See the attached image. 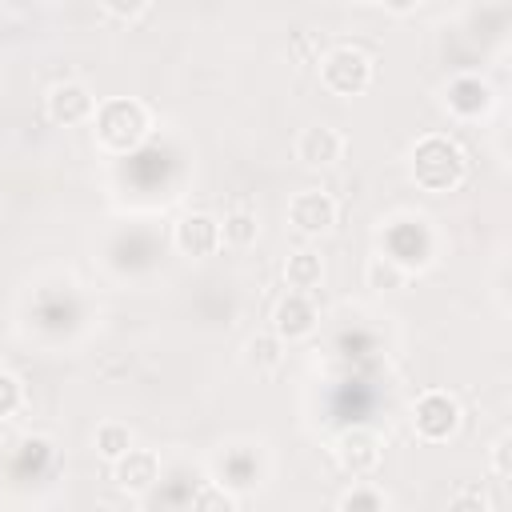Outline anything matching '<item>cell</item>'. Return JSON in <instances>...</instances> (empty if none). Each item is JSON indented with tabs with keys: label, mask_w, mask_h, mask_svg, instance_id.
<instances>
[{
	"label": "cell",
	"mask_w": 512,
	"mask_h": 512,
	"mask_svg": "<svg viewBox=\"0 0 512 512\" xmlns=\"http://www.w3.org/2000/svg\"><path fill=\"white\" fill-rule=\"evenodd\" d=\"M92 124H96V140L108 152H132L148 136V108L132 96H116V100L96 104Z\"/></svg>",
	"instance_id": "2"
},
{
	"label": "cell",
	"mask_w": 512,
	"mask_h": 512,
	"mask_svg": "<svg viewBox=\"0 0 512 512\" xmlns=\"http://www.w3.org/2000/svg\"><path fill=\"white\" fill-rule=\"evenodd\" d=\"M444 108L452 116H460V120H476V116H484L492 108V88L480 76H472V72L452 76L444 84Z\"/></svg>",
	"instance_id": "9"
},
{
	"label": "cell",
	"mask_w": 512,
	"mask_h": 512,
	"mask_svg": "<svg viewBox=\"0 0 512 512\" xmlns=\"http://www.w3.org/2000/svg\"><path fill=\"white\" fill-rule=\"evenodd\" d=\"M256 236H260V224H256V212H248V208H232V212L220 220V244L252 248Z\"/></svg>",
	"instance_id": "16"
},
{
	"label": "cell",
	"mask_w": 512,
	"mask_h": 512,
	"mask_svg": "<svg viewBox=\"0 0 512 512\" xmlns=\"http://www.w3.org/2000/svg\"><path fill=\"white\" fill-rule=\"evenodd\" d=\"M444 512H492V504H488L484 488H476V484H460V488L448 496Z\"/></svg>",
	"instance_id": "20"
},
{
	"label": "cell",
	"mask_w": 512,
	"mask_h": 512,
	"mask_svg": "<svg viewBox=\"0 0 512 512\" xmlns=\"http://www.w3.org/2000/svg\"><path fill=\"white\" fill-rule=\"evenodd\" d=\"M44 112H48L52 124H64V128H68V124H84V120L96 116V96H92L88 84H80V80H60V84L48 88Z\"/></svg>",
	"instance_id": "6"
},
{
	"label": "cell",
	"mask_w": 512,
	"mask_h": 512,
	"mask_svg": "<svg viewBox=\"0 0 512 512\" xmlns=\"http://www.w3.org/2000/svg\"><path fill=\"white\" fill-rule=\"evenodd\" d=\"M284 280H288V288L292 292H312V288H320V280H324V260H320V252H312V248H300V252H292L288 260H284Z\"/></svg>",
	"instance_id": "13"
},
{
	"label": "cell",
	"mask_w": 512,
	"mask_h": 512,
	"mask_svg": "<svg viewBox=\"0 0 512 512\" xmlns=\"http://www.w3.org/2000/svg\"><path fill=\"white\" fill-rule=\"evenodd\" d=\"M244 360H248V368H256V372H272V368H280V360H284V340L272 336V332H256V336L244 340Z\"/></svg>",
	"instance_id": "15"
},
{
	"label": "cell",
	"mask_w": 512,
	"mask_h": 512,
	"mask_svg": "<svg viewBox=\"0 0 512 512\" xmlns=\"http://www.w3.org/2000/svg\"><path fill=\"white\" fill-rule=\"evenodd\" d=\"M112 480H116L124 492L140 496V492H148V488L160 480V456H156L152 448H132L128 456H120V460L112 464Z\"/></svg>",
	"instance_id": "12"
},
{
	"label": "cell",
	"mask_w": 512,
	"mask_h": 512,
	"mask_svg": "<svg viewBox=\"0 0 512 512\" xmlns=\"http://www.w3.org/2000/svg\"><path fill=\"white\" fill-rule=\"evenodd\" d=\"M172 240H176V248L184 256L204 260V256H212L220 248V220L208 216V212H184L176 220V228H172Z\"/></svg>",
	"instance_id": "8"
},
{
	"label": "cell",
	"mask_w": 512,
	"mask_h": 512,
	"mask_svg": "<svg viewBox=\"0 0 512 512\" xmlns=\"http://www.w3.org/2000/svg\"><path fill=\"white\" fill-rule=\"evenodd\" d=\"M152 12V4L148 0H136V4H120V0H104V16H112V20H140V16H148Z\"/></svg>",
	"instance_id": "22"
},
{
	"label": "cell",
	"mask_w": 512,
	"mask_h": 512,
	"mask_svg": "<svg viewBox=\"0 0 512 512\" xmlns=\"http://www.w3.org/2000/svg\"><path fill=\"white\" fill-rule=\"evenodd\" d=\"M336 512H388V500L376 484L368 480H356L340 500H336Z\"/></svg>",
	"instance_id": "18"
},
{
	"label": "cell",
	"mask_w": 512,
	"mask_h": 512,
	"mask_svg": "<svg viewBox=\"0 0 512 512\" xmlns=\"http://www.w3.org/2000/svg\"><path fill=\"white\" fill-rule=\"evenodd\" d=\"M336 464L352 476V480H364L380 468V456H384V440L372 432V428H344L336 436V448H332Z\"/></svg>",
	"instance_id": "5"
},
{
	"label": "cell",
	"mask_w": 512,
	"mask_h": 512,
	"mask_svg": "<svg viewBox=\"0 0 512 512\" xmlns=\"http://www.w3.org/2000/svg\"><path fill=\"white\" fill-rule=\"evenodd\" d=\"M192 512H236V496L224 484H204L192 496Z\"/></svg>",
	"instance_id": "19"
},
{
	"label": "cell",
	"mask_w": 512,
	"mask_h": 512,
	"mask_svg": "<svg viewBox=\"0 0 512 512\" xmlns=\"http://www.w3.org/2000/svg\"><path fill=\"white\" fill-rule=\"evenodd\" d=\"M508 452H512V436L500 432L496 444H492V472H496L500 480H508V472H512V468H508Z\"/></svg>",
	"instance_id": "23"
},
{
	"label": "cell",
	"mask_w": 512,
	"mask_h": 512,
	"mask_svg": "<svg viewBox=\"0 0 512 512\" xmlns=\"http://www.w3.org/2000/svg\"><path fill=\"white\" fill-rule=\"evenodd\" d=\"M408 172L412 180L424 188V192H452L464 184L468 176V160H464V148L452 140V136H440V132H428L412 144L408 152Z\"/></svg>",
	"instance_id": "1"
},
{
	"label": "cell",
	"mask_w": 512,
	"mask_h": 512,
	"mask_svg": "<svg viewBox=\"0 0 512 512\" xmlns=\"http://www.w3.org/2000/svg\"><path fill=\"white\" fill-rule=\"evenodd\" d=\"M288 224L300 236H324L336 224V200L324 188H304L288 200Z\"/></svg>",
	"instance_id": "7"
},
{
	"label": "cell",
	"mask_w": 512,
	"mask_h": 512,
	"mask_svg": "<svg viewBox=\"0 0 512 512\" xmlns=\"http://www.w3.org/2000/svg\"><path fill=\"white\" fill-rule=\"evenodd\" d=\"M364 280H368V288H376V292H400V288L408 284V268H404L400 260H392V256H372V260L364 264Z\"/></svg>",
	"instance_id": "17"
},
{
	"label": "cell",
	"mask_w": 512,
	"mask_h": 512,
	"mask_svg": "<svg viewBox=\"0 0 512 512\" xmlns=\"http://www.w3.org/2000/svg\"><path fill=\"white\" fill-rule=\"evenodd\" d=\"M292 152H296L300 164L324 168V164H336V160L344 156V136H340L332 124H308V128H300Z\"/></svg>",
	"instance_id": "10"
},
{
	"label": "cell",
	"mask_w": 512,
	"mask_h": 512,
	"mask_svg": "<svg viewBox=\"0 0 512 512\" xmlns=\"http://www.w3.org/2000/svg\"><path fill=\"white\" fill-rule=\"evenodd\" d=\"M92 448H96L100 460L116 464L120 456H128L136 448V436H132V428L124 420H100L96 424V436H92Z\"/></svg>",
	"instance_id": "14"
},
{
	"label": "cell",
	"mask_w": 512,
	"mask_h": 512,
	"mask_svg": "<svg viewBox=\"0 0 512 512\" xmlns=\"http://www.w3.org/2000/svg\"><path fill=\"white\" fill-rule=\"evenodd\" d=\"M320 84L332 96H360L372 84V56L356 44H332L320 56Z\"/></svg>",
	"instance_id": "3"
},
{
	"label": "cell",
	"mask_w": 512,
	"mask_h": 512,
	"mask_svg": "<svg viewBox=\"0 0 512 512\" xmlns=\"http://www.w3.org/2000/svg\"><path fill=\"white\" fill-rule=\"evenodd\" d=\"M316 332V308L304 292H288L272 308V336L280 340H304Z\"/></svg>",
	"instance_id": "11"
},
{
	"label": "cell",
	"mask_w": 512,
	"mask_h": 512,
	"mask_svg": "<svg viewBox=\"0 0 512 512\" xmlns=\"http://www.w3.org/2000/svg\"><path fill=\"white\" fill-rule=\"evenodd\" d=\"M20 404H24V384H20V376L8 372V368H0V420L12 416Z\"/></svg>",
	"instance_id": "21"
},
{
	"label": "cell",
	"mask_w": 512,
	"mask_h": 512,
	"mask_svg": "<svg viewBox=\"0 0 512 512\" xmlns=\"http://www.w3.org/2000/svg\"><path fill=\"white\" fill-rule=\"evenodd\" d=\"M412 428H416L420 440L444 444V440L456 436V428H460V404H456L448 392L428 388V392H420L416 404H412Z\"/></svg>",
	"instance_id": "4"
}]
</instances>
